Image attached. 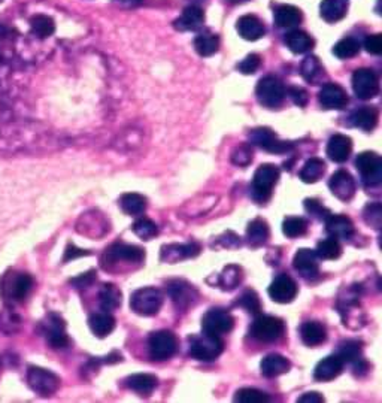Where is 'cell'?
<instances>
[{
    "mask_svg": "<svg viewBox=\"0 0 382 403\" xmlns=\"http://www.w3.org/2000/svg\"><path fill=\"white\" fill-rule=\"evenodd\" d=\"M224 351V342L220 336L210 333L194 335L189 339V354L199 362H214Z\"/></svg>",
    "mask_w": 382,
    "mask_h": 403,
    "instance_id": "obj_1",
    "label": "cell"
},
{
    "mask_svg": "<svg viewBox=\"0 0 382 403\" xmlns=\"http://www.w3.org/2000/svg\"><path fill=\"white\" fill-rule=\"evenodd\" d=\"M34 288V278L21 272H9L0 281V293L6 303L23 302Z\"/></svg>",
    "mask_w": 382,
    "mask_h": 403,
    "instance_id": "obj_2",
    "label": "cell"
},
{
    "mask_svg": "<svg viewBox=\"0 0 382 403\" xmlns=\"http://www.w3.org/2000/svg\"><path fill=\"white\" fill-rule=\"evenodd\" d=\"M279 179V169L275 165H261L253 178V184H251V196L258 203H265L272 198L274 193V187Z\"/></svg>",
    "mask_w": 382,
    "mask_h": 403,
    "instance_id": "obj_3",
    "label": "cell"
},
{
    "mask_svg": "<svg viewBox=\"0 0 382 403\" xmlns=\"http://www.w3.org/2000/svg\"><path fill=\"white\" fill-rule=\"evenodd\" d=\"M163 293L154 287H144L136 290L130 298V308L142 317H152L159 314L163 307Z\"/></svg>",
    "mask_w": 382,
    "mask_h": 403,
    "instance_id": "obj_4",
    "label": "cell"
},
{
    "mask_svg": "<svg viewBox=\"0 0 382 403\" xmlns=\"http://www.w3.org/2000/svg\"><path fill=\"white\" fill-rule=\"evenodd\" d=\"M284 333H286V324L274 315H258L249 329V335L260 342H277Z\"/></svg>",
    "mask_w": 382,
    "mask_h": 403,
    "instance_id": "obj_5",
    "label": "cell"
},
{
    "mask_svg": "<svg viewBox=\"0 0 382 403\" xmlns=\"http://www.w3.org/2000/svg\"><path fill=\"white\" fill-rule=\"evenodd\" d=\"M178 350V339L169 330L154 332L148 339V353L152 360L165 362L175 356Z\"/></svg>",
    "mask_w": 382,
    "mask_h": 403,
    "instance_id": "obj_6",
    "label": "cell"
},
{
    "mask_svg": "<svg viewBox=\"0 0 382 403\" xmlns=\"http://www.w3.org/2000/svg\"><path fill=\"white\" fill-rule=\"evenodd\" d=\"M256 94L261 105L269 108V110H275L286 99V87L277 76H265L258 81Z\"/></svg>",
    "mask_w": 382,
    "mask_h": 403,
    "instance_id": "obj_7",
    "label": "cell"
},
{
    "mask_svg": "<svg viewBox=\"0 0 382 403\" xmlns=\"http://www.w3.org/2000/svg\"><path fill=\"white\" fill-rule=\"evenodd\" d=\"M27 383L35 393L41 396H51L60 388V378L51 370L38 366H30L27 370Z\"/></svg>",
    "mask_w": 382,
    "mask_h": 403,
    "instance_id": "obj_8",
    "label": "cell"
},
{
    "mask_svg": "<svg viewBox=\"0 0 382 403\" xmlns=\"http://www.w3.org/2000/svg\"><path fill=\"white\" fill-rule=\"evenodd\" d=\"M355 168L367 187H376L382 179V160L374 151H365L355 159Z\"/></svg>",
    "mask_w": 382,
    "mask_h": 403,
    "instance_id": "obj_9",
    "label": "cell"
},
{
    "mask_svg": "<svg viewBox=\"0 0 382 403\" xmlns=\"http://www.w3.org/2000/svg\"><path fill=\"white\" fill-rule=\"evenodd\" d=\"M235 325V318L232 314L223 308H212L203 315L202 329L205 333L214 336H223L230 333Z\"/></svg>",
    "mask_w": 382,
    "mask_h": 403,
    "instance_id": "obj_10",
    "label": "cell"
},
{
    "mask_svg": "<svg viewBox=\"0 0 382 403\" xmlns=\"http://www.w3.org/2000/svg\"><path fill=\"white\" fill-rule=\"evenodd\" d=\"M249 139L254 145L263 148L267 152H272V154H287V152L293 149V145L290 142L281 140L275 135V132H272L267 127L254 129L253 132L249 133Z\"/></svg>",
    "mask_w": 382,
    "mask_h": 403,
    "instance_id": "obj_11",
    "label": "cell"
},
{
    "mask_svg": "<svg viewBox=\"0 0 382 403\" xmlns=\"http://www.w3.org/2000/svg\"><path fill=\"white\" fill-rule=\"evenodd\" d=\"M353 90L358 99H374L379 93L378 75L372 69L367 68L357 69L353 75Z\"/></svg>",
    "mask_w": 382,
    "mask_h": 403,
    "instance_id": "obj_12",
    "label": "cell"
},
{
    "mask_svg": "<svg viewBox=\"0 0 382 403\" xmlns=\"http://www.w3.org/2000/svg\"><path fill=\"white\" fill-rule=\"evenodd\" d=\"M145 260V251L140 247L127 244H114L105 253V265H117L119 261H126L130 265H139Z\"/></svg>",
    "mask_w": 382,
    "mask_h": 403,
    "instance_id": "obj_13",
    "label": "cell"
},
{
    "mask_svg": "<svg viewBox=\"0 0 382 403\" xmlns=\"http://www.w3.org/2000/svg\"><path fill=\"white\" fill-rule=\"evenodd\" d=\"M43 335L47 337V342L54 350H63L69 345V337L66 335V324L61 317L56 314H50L47 320L42 323Z\"/></svg>",
    "mask_w": 382,
    "mask_h": 403,
    "instance_id": "obj_14",
    "label": "cell"
},
{
    "mask_svg": "<svg viewBox=\"0 0 382 403\" xmlns=\"http://www.w3.org/2000/svg\"><path fill=\"white\" fill-rule=\"evenodd\" d=\"M168 291L172 302L175 303V307L181 311L189 309L190 307H193L194 302L198 300V291H196V288L191 284H189L187 281L177 279L169 282Z\"/></svg>",
    "mask_w": 382,
    "mask_h": 403,
    "instance_id": "obj_15",
    "label": "cell"
},
{
    "mask_svg": "<svg viewBox=\"0 0 382 403\" xmlns=\"http://www.w3.org/2000/svg\"><path fill=\"white\" fill-rule=\"evenodd\" d=\"M297 284L291 277L281 274L272 282L267 293L270 299L277 303H290L297 296Z\"/></svg>",
    "mask_w": 382,
    "mask_h": 403,
    "instance_id": "obj_16",
    "label": "cell"
},
{
    "mask_svg": "<svg viewBox=\"0 0 382 403\" xmlns=\"http://www.w3.org/2000/svg\"><path fill=\"white\" fill-rule=\"evenodd\" d=\"M318 101L324 110H344L348 105V94L341 85L329 82L323 85L318 93Z\"/></svg>",
    "mask_w": 382,
    "mask_h": 403,
    "instance_id": "obj_17",
    "label": "cell"
},
{
    "mask_svg": "<svg viewBox=\"0 0 382 403\" xmlns=\"http://www.w3.org/2000/svg\"><path fill=\"white\" fill-rule=\"evenodd\" d=\"M27 29H29V36L38 41H45L56 34L57 27H56V21L52 20V17L38 13L29 17Z\"/></svg>",
    "mask_w": 382,
    "mask_h": 403,
    "instance_id": "obj_18",
    "label": "cell"
},
{
    "mask_svg": "<svg viewBox=\"0 0 382 403\" xmlns=\"http://www.w3.org/2000/svg\"><path fill=\"white\" fill-rule=\"evenodd\" d=\"M329 187L333 196H336L337 199L346 202V200H351L355 193V181L351 173L341 169L335 172L332 175L329 181Z\"/></svg>",
    "mask_w": 382,
    "mask_h": 403,
    "instance_id": "obj_19",
    "label": "cell"
},
{
    "mask_svg": "<svg viewBox=\"0 0 382 403\" xmlns=\"http://www.w3.org/2000/svg\"><path fill=\"white\" fill-rule=\"evenodd\" d=\"M293 266L303 278H315L320 272L318 256L309 248H302L294 256Z\"/></svg>",
    "mask_w": 382,
    "mask_h": 403,
    "instance_id": "obj_20",
    "label": "cell"
},
{
    "mask_svg": "<svg viewBox=\"0 0 382 403\" xmlns=\"http://www.w3.org/2000/svg\"><path fill=\"white\" fill-rule=\"evenodd\" d=\"M200 247L196 242L190 244H172L168 247L161 248V261H166V263H178V261L184 258H190L199 256Z\"/></svg>",
    "mask_w": 382,
    "mask_h": 403,
    "instance_id": "obj_21",
    "label": "cell"
},
{
    "mask_svg": "<svg viewBox=\"0 0 382 403\" xmlns=\"http://www.w3.org/2000/svg\"><path fill=\"white\" fill-rule=\"evenodd\" d=\"M344 365L345 363L342 362V358L337 354L325 357L315 366L314 378L316 381H323V383H325V381H332L342 374Z\"/></svg>",
    "mask_w": 382,
    "mask_h": 403,
    "instance_id": "obj_22",
    "label": "cell"
},
{
    "mask_svg": "<svg viewBox=\"0 0 382 403\" xmlns=\"http://www.w3.org/2000/svg\"><path fill=\"white\" fill-rule=\"evenodd\" d=\"M353 151V140L345 135H335L327 144V156L335 163H344Z\"/></svg>",
    "mask_w": 382,
    "mask_h": 403,
    "instance_id": "obj_23",
    "label": "cell"
},
{
    "mask_svg": "<svg viewBox=\"0 0 382 403\" xmlns=\"http://www.w3.org/2000/svg\"><path fill=\"white\" fill-rule=\"evenodd\" d=\"M236 29L239 31L241 38L245 41H258L260 38H263L266 34V27L261 23V20L257 18L256 15H244L237 20Z\"/></svg>",
    "mask_w": 382,
    "mask_h": 403,
    "instance_id": "obj_24",
    "label": "cell"
},
{
    "mask_svg": "<svg viewBox=\"0 0 382 403\" xmlns=\"http://www.w3.org/2000/svg\"><path fill=\"white\" fill-rule=\"evenodd\" d=\"M325 230L335 239H351L354 224L346 215H329L325 220Z\"/></svg>",
    "mask_w": 382,
    "mask_h": 403,
    "instance_id": "obj_25",
    "label": "cell"
},
{
    "mask_svg": "<svg viewBox=\"0 0 382 403\" xmlns=\"http://www.w3.org/2000/svg\"><path fill=\"white\" fill-rule=\"evenodd\" d=\"M291 367V363L287 357L281 354H269L260 363L261 375L266 378H277L287 374Z\"/></svg>",
    "mask_w": 382,
    "mask_h": 403,
    "instance_id": "obj_26",
    "label": "cell"
},
{
    "mask_svg": "<svg viewBox=\"0 0 382 403\" xmlns=\"http://www.w3.org/2000/svg\"><path fill=\"white\" fill-rule=\"evenodd\" d=\"M205 23V14L199 6H187L184 10L181 17L175 21V27L181 31H196L202 29Z\"/></svg>",
    "mask_w": 382,
    "mask_h": 403,
    "instance_id": "obj_27",
    "label": "cell"
},
{
    "mask_svg": "<svg viewBox=\"0 0 382 403\" xmlns=\"http://www.w3.org/2000/svg\"><path fill=\"white\" fill-rule=\"evenodd\" d=\"M302 342L308 346H318L327 339V330L321 323L307 321L300 328Z\"/></svg>",
    "mask_w": 382,
    "mask_h": 403,
    "instance_id": "obj_28",
    "label": "cell"
},
{
    "mask_svg": "<svg viewBox=\"0 0 382 403\" xmlns=\"http://www.w3.org/2000/svg\"><path fill=\"white\" fill-rule=\"evenodd\" d=\"M275 24L281 29H293L302 23V10L293 5H281L275 9Z\"/></svg>",
    "mask_w": 382,
    "mask_h": 403,
    "instance_id": "obj_29",
    "label": "cell"
},
{
    "mask_svg": "<svg viewBox=\"0 0 382 403\" xmlns=\"http://www.w3.org/2000/svg\"><path fill=\"white\" fill-rule=\"evenodd\" d=\"M348 13V0H323L320 15L327 23H337Z\"/></svg>",
    "mask_w": 382,
    "mask_h": 403,
    "instance_id": "obj_30",
    "label": "cell"
},
{
    "mask_svg": "<svg viewBox=\"0 0 382 403\" xmlns=\"http://www.w3.org/2000/svg\"><path fill=\"white\" fill-rule=\"evenodd\" d=\"M157 378L149 374H135L126 379V386L140 396H149L157 387Z\"/></svg>",
    "mask_w": 382,
    "mask_h": 403,
    "instance_id": "obj_31",
    "label": "cell"
},
{
    "mask_svg": "<svg viewBox=\"0 0 382 403\" xmlns=\"http://www.w3.org/2000/svg\"><path fill=\"white\" fill-rule=\"evenodd\" d=\"M351 124L365 132H372L378 124V111L372 106H363L351 115Z\"/></svg>",
    "mask_w": 382,
    "mask_h": 403,
    "instance_id": "obj_32",
    "label": "cell"
},
{
    "mask_svg": "<svg viewBox=\"0 0 382 403\" xmlns=\"http://www.w3.org/2000/svg\"><path fill=\"white\" fill-rule=\"evenodd\" d=\"M89 325L93 335H96L97 337H106L115 329V318L106 311L97 312V314H93L89 318Z\"/></svg>",
    "mask_w": 382,
    "mask_h": 403,
    "instance_id": "obj_33",
    "label": "cell"
},
{
    "mask_svg": "<svg viewBox=\"0 0 382 403\" xmlns=\"http://www.w3.org/2000/svg\"><path fill=\"white\" fill-rule=\"evenodd\" d=\"M286 45L294 54H304L312 50L314 39L302 30H291L286 35Z\"/></svg>",
    "mask_w": 382,
    "mask_h": 403,
    "instance_id": "obj_34",
    "label": "cell"
},
{
    "mask_svg": "<svg viewBox=\"0 0 382 403\" xmlns=\"http://www.w3.org/2000/svg\"><path fill=\"white\" fill-rule=\"evenodd\" d=\"M119 206L122 210L132 217L142 215L147 210V199L139 193H126L119 199Z\"/></svg>",
    "mask_w": 382,
    "mask_h": 403,
    "instance_id": "obj_35",
    "label": "cell"
},
{
    "mask_svg": "<svg viewBox=\"0 0 382 403\" xmlns=\"http://www.w3.org/2000/svg\"><path fill=\"white\" fill-rule=\"evenodd\" d=\"M269 235H270V230H269V226L265 220L256 219L248 224L247 239L253 247H260V245L266 244L267 239H269Z\"/></svg>",
    "mask_w": 382,
    "mask_h": 403,
    "instance_id": "obj_36",
    "label": "cell"
},
{
    "mask_svg": "<svg viewBox=\"0 0 382 403\" xmlns=\"http://www.w3.org/2000/svg\"><path fill=\"white\" fill-rule=\"evenodd\" d=\"M194 48L202 57H210L220 48V39L212 31H203L194 39Z\"/></svg>",
    "mask_w": 382,
    "mask_h": 403,
    "instance_id": "obj_37",
    "label": "cell"
},
{
    "mask_svg": "<svg viewBox=\"0 0 382 403\" xmlns=\"http://www.w3.org/2000/svg\"><path fill=\"white\" fill-rule=\"evenodd\" d=\"M324 172H325V163L318 157H312L303 165L300 170V179L307 184H314L323 178Z\"/></svg>",
    "mask_w": 382,
    "mask_h": 403,
    "instance_id": "obj_38",
    "label": "cell"
},
{
    "mask_svg": "<svg viewBox=\"0 0 382 403\" xmlns=\"http://www.w3.org/2000/svg\"><path fill=\"white\" fill-rule=\"evenodd\" d=\"M337 356L342 358L344 363H353L355 369H362L360 367V363L363 362V354H362V344L358 341H345L344 344H341Z\"/></svg>",
    "mask_w": 382,
    "mask_h": 403,
    "instance_id": "obj_39",
    "label": "cell"
},
{
    "mask_svg": "<svg viewBox=\"0 0 382 403\" xmlns=\"http://www.w3.org/2000/svg\"><path fill=\"white\" fill-rule=\"evenodd\" d=\"M99 303L101 308L106 312L117 309L122 305V291L114 284H105L99 291Z\"/></svg>",
    "mask_w": 382,
    "mask_h": 403,
    "instance_id": "obj_40",
    "label": "cell"
},
{
    "mask_svg": "<svg viewBox=\"0 0 382 403\" xmlns=\"http://www.w3.org/2000/svg\"><path fill=\"white\" fill-rule=\"evenodd\" d=\"M300 72L304 81H308L311 84H318L324 76V69L321 66V63L314 56H309L303 60Z\"/></svg>",
    "mask_w": 382,
    "mask_h": 403,
    "instance_id": "obj_41",
    "label": "cell"
},
{
    "mask_svg": "<svg viewBox=\"0 0 382 403\" xmlns=\"http://www.w3.org/2000/svg\"><path fill=\"white\" fill-rule=\"evenodd\" d=\"M315 254L323 260H336V258H339L342 254V247H341L339 241H337V239H335V237L323 239V241L316 245Z\"/></svg>",
    "mask_w": 382,
    "mask_h": 403,
    "instance_id": "obj_42",
    "label": "cell"
},
{
    "mask_svg": "<svg viewBox=\"0 0 382 403\" xmlns=\"http://www.w3.org/2000/svg\"><path fill=\"white\" fill-rule=\"evenodd\" d=\"M241 281H242V269L236 265H230L224 268L223 274L218 278V286H221L223 290H233L241 284Z\"/></svg>",
    "mask_w": 382,
    "mask_h": 403,
    "instance_id": "obj_43",
    "label": "cell"
},
{
    "mask_svg": "<svg viewBox=\"0 0 382 403\" xmlns=\"http://www.w3.org/2000/svg\"><path fill=\"white\" fill-rule=\"evenodd\" d=\"M360 52V42L354 38H344L333 47V54L337 59H353Z\"/></svg>",
    "mask_w": 382,
    "mask_h": 403,
    "instance_id": "obj_44",
    "label": "cell"
},
{
    "mask_svg": "<svg viewBox=\"0 0 382 403\" xmlns=\"http://www.w3.org/2000/svg\"><path fill=\"white\" fill-rule=\"evenodd\" d=\"M308 232V221L302 217H288L282 223V233L287 237H299Z\"/></svg>",
    "mask_w": 382,
    "mask_h": 403,
    "instance_id": "obj_45",
    "label": "cell"
},
{
    "mask_svg": "<svg viewBox=\"0 0 382 403\" xmlns=\"http://www.w3.org/2000/svg\"><path fill=\"white\" fill-rule=\"evenodd\" d=\"M235 400L241 403H266L270 400V397L265 391L257 388H241L236 391Z\"/></svg>",
    "mask_w": 382,
    "mask_h": 403,
    "instance_id": "obj_46",
    "label": "cell"
},
{
    "mask_svg": "<svg viewBox=\"0 0 382 403\" xmlns=\"http://www.w3.org/2000/svg\"><path fill=\"white\" fill-rule=\"evenodd\" d=\"M133 232L136 236L144 239V241H151L152 237H156L159 235V227L149 219H139L133 224Z\"/></svg>",
    "mask_w": 382,
    "mask_h": 403,
    "instance_id": "obj_47",
    "label": "cell"
},
{
    "mask_svg": "<svg viewBox=\"0 0 382 403\" xmlns=\"http://www.w3.org/2000/svg\"><path fill=\"white\" fill-rule=\"evenodd\" d=\"M237 307L244 308L247 312L249 314H254L258 315L261 311V303H260V298L257 296V293L253 290H247L241 298L237 300Z\"/></svg>",
    "mask_w": 382,
    "mask_h": 403,
    "instance_id": "obj_48",
    "label": "cell"
},
{
    "mask_svg": "<svg viewBox=\"0 0 382 403\" xmlns=\"http://www.w3.org/2000/svg\"><path fill=\"white\" fill-rule=\"evenodd\" d=\"M21 324V320L18 315H15L14 312H3L0 314V330L8 333V335H13L14 332L18 330Z\"/></svg>",
    "mask_w": 382,
    "mask_h": 403,
    "instance_id": "obj_49",
    "label": "cell"
},
{
    "mask_svg": "<svg viewBox=\"0 0 382 403\" xmlns=\"http://www.w3.org/2000/svg\"><path fill=\"white\" fill-rule=\"evenodd\" d=\"M304 208H307L308 214L318 220H327V217L330 215V211L325 208V206L318 200V199H307L304 200Z\"/></svg>",
    "mask_w": 382,
    "mask_h": 403,
    "instance_id": "obj_50",
    "label": "cell"
},
{
    "mask_svg": "<svg viewBox=\"0 0 382 403\" xmlns=\"http://www.w3.org/2000/svg\"><path fill=\"white\" fill-rule=\"evenodd\" d=\"M260 64H261V59L258 54H249V56H247L241 63L237 64V69L244 75H253L257 72Z\"/></svg>",
    "mask_w": 382,
    "mask_h": 403,
    "instance_id": "obj_51",
    "label": "cell"
},
{
    "mask_svg": "<svg viewBox=\"0 0 382 403\" xmlns=\"http://www.w3.org/2000/svg\"><path fill=\"white\" fill-rule=\"evenodd\" d=\"M251 160H253V149L248 145H241L233 151L232 161L236 166H248Z\"/></svg>",
    "mask_w": 382,
    "mask_h": 403,
    "instance_id": "obj_52",
    "label": "cell"
},
{
    "mask_svg": "<svg viewBox=\"0 0 382 403\" xmlns=\"http://www.w3.org/2000/svg\"><path fill=\"white\" fill-rule=\"evenodd\" d=\"M365 220L367 224L374 226L375 228L381 227V220H382V210L379 203H370L366 206L365 210Z\"/></svg>",
    "mask_w": 382,
    "mask_h": 403,
    "instance_id": "obj_53",
    "label": "cell"
},
{
    "mask_svg": "<svg viewBox=\"0 0 382 403\" xmlns=\"http://www.w3.org/2000/svg\"><path fill=\"white\" fill-rule=\"evenodd\" d=\"M288 96L291 97V101L296 103L297 106H300V108L307 106V103L309 101L307 90L302 89V87H291V89L288 90Z\"/></svg>",
    "mask_w": 382,
    "mask_h": 403,
    "instance_id": "obj_54",
    "label": "cell"
},
{
    "mask_svg": "<svg viewBox=\"0 0 382 403\" xmlns=\"http://www.w3.org/2000/svg\"><path fill=\"white\" fill-rule=\"evenodd\" d=\"M365 48L369 54H374V56H378V54L382 52V36L381 35H372L367 36L365 41Z\"/></svg>",
    "mask_w": 382,
    "mask_h": 403,
    "instance_id": "obj_55",
    "label": "cell"
},
{
    "mask_svg": "<svg viewBox=\"0 0 382 403\" xmlns=\"http://www.w3.org/2000/svg\"><path fill=\"white\" fill-rule=\"evenodd\" d=\"M94 279H96L94 270H90L89 274H84V275H81V277H78V278L72 279L71 282H72V284H73L76 288H85V287H90V286L93 284V282H94Z\"/></svg>",
    "mask_w": 382,
    "mask_h": 403,
    "instance_id": "obj_56",
    "label": "cell"
},
{
    "mask_svg": "<svg viewBox=\"0 0 382 403\" xmlns=\"http://www.w3.org/2000/svg\"><path fill=\"white\" fill-rule=\"evenodd\" d=\"M87 254H90V253L82 251V249L76 248L75 245H69L66 248V254H64V261H69V260H73L76 257H82V256H87Z\"/></svg>",
    "mask_w": 382,
    "mask_h": 403,
    "instance_id": "obj_57",
    "label": "cell"
},
{
    "mask_svg": "<svg viewBox=\"0 0 382 403\" xmlns=\"http://www.w3.org/2000/svg\"><path fill=\"white\" fill-rule=\"evenodd\" d=\"M297 402H300V403H323L324 397L320 393L311 391V393H304L303 396H300Z\"/></svg>",
    "mask_w": 382,
    "mask_h": 403,
    "instance_id": "obj_58",
    "label": "cell"
},
{
    "mask_svg": "<svg viewBox=\"0 0 382 403\" xmlns=\"http://www.w3.org/2000/svg\"><path fill=\"white\" fill-rule=\"evenodd\" d=\"M112 2L118 6H124V8H135L144 3V0H112Z\"/></svg>",
    "mask_w": 382,
    "mask_h": 403,
    "instance_id": "obj_59",
    "label": "cell"
},
{
    "mask_svg": "<svg viewBox=\"0 0 382 403\" xmlns=\"http://www.w3.org/2000/svg\"><path fill=\"white\" fill-rule=\"evenodd\" d=\"M232 2H245V0H232Z\"/></svg>",
    "mask_w": 382,
    "mask_h": 403,
    "instance_id": "obj_60",
    "label": "cell"
},
{
    "mask_svg": "<svg viewBox=\"0 0 382 403\" xmlns=\"http://www.w3.org/2000/svg\"><path fill=\"white\" fill-rule=\"evenodd\" d=\"M2 2H3V0H0V3H2Z\"/></svg>",
    "mask_w": 382,
    "mask_h": 403,
    "instance_id": "obj_61",
    "label": "cell"
}]
</instances>
